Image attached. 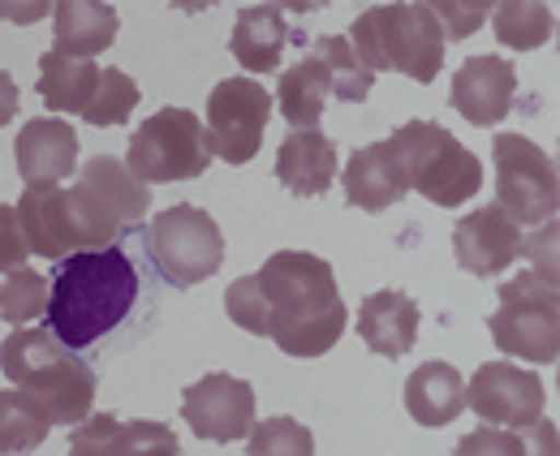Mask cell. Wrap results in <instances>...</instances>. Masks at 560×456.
Segmentation results:
<instances>
[{
    "mask_svg": "<svg viewBox=\"0 0 560 456\" xmlns=\"http://www.w3.org/2000/svg\"><path fill=\"white\" fill-rule=\"evenodd\" d=\"M224 315L250 336H268V302H264L255 276H242L224 289Z\"/></svg>",
    "mask_w": 560,
    "mask_h": 456,
    "instance_id": "obj_33",
    "label": "cell"
},
{
    "mask_svg": "<svg viewBox=\"0 0 560 456\" xmlns=\"http://www.w3.org/2000/svg\"><path fill=\"white\" fill-rule=\"evenodd\" d=\"M182 418L203 444H237L255 426V388L237 375L211 371L182 391Z\"/></svg>",
    "mask_w": 560,
    "mask_h": 456,
    "instance_id": "obj_12",
    "label": "cell"
},
{
    "mask_svg": "<svg viewBox=\"0 0 560 456\" xmlns=\"http://www.w3.org/2000/svg\"><path fill=\"white\" fill-rule=\"evenodd\" d=\"M453 456H526L517 431H500V426H479L470 435L457 440Z\"/></svg>",
    "mask_w": 560,
    "mask_h": 456,
    "instance_id": "obj_37",
    "label": "cell"
},
{
    "mask_svg": "<svg viewBox=\"0 0 560 456\" xmlns=\"http://www.w3.org/2000/svg\"><path fill=\"white\" fill-rule=\"evenodd\" d=\"M422 311L419 302L401 289H380L358 306V340L375 353V358H406L419 344Z\"/></svg>",
    "mask_w": 560,
    "mask_h": 456,
    "instance_id": "obj_17",
    "label": "cell"
},
{
    "mask_svg": "<svg viewBox=\"0 0 560 456\" xmlns=\"http://www.w3.org/2000/svg\"><path fill=\"white\" fill-rule=\"evenodd\" d=\"M491 31L504 48L513 52H535L552 39L557 31V9L552 4H539V0H504V4H491Z\"/></svg>",
    "mask_w": 560,
    "mask_h": 456,
    "instance_id": "obj_27",
    "label": "cell"
},
{
    "mask_svg": "<svg viewBox=\"0 0 560 456\" xmlns=\"http://www.w3.org/2000/svg\"><path fill=\"white\" fill-rule=\"evenodd\" d=\"M121 17L104 0H61L52 4V52L73 57V61H95L117 44Z\"/></svg>",
    "mask_w": 560,
    "mask_h": 456,
    "instance_id": "obj_20",
    "label": "cell"
},
{
    "mask_svg": "<svg viewBox=\"0 0 560 456\" xmlns=\"http://www.w3.org/2000/svg\"><path fill=\"white\" fill-rule=\"evenodd\" d=\"M95 78H100L95 61H73V57H61V52H44L35 91L52 113H78L82 117V108H86V100L95 91Z\"/></svg>",
    "mask_w": 560,
    "mask_h": 456,
    "instance_id": "obj_26",
    "label": "cell"
},
{
    "mask_svg": "<svg viewBox=\"0 0 560 456\" xmlns=\"http://www.w3.org/2000/svg\"><path fill=\"white\" fill-rule=\"evenodd\" d=\"M13 211H18V224H22V237H26L31 255L61 262L86 250L66 186H26L22 198L13 202Z\"/></svg>",
    "mask_w": 560,
    "mask_h": 456,
    "instance_id": "obj_13",
    "label": "cell"
},
{
    "mask_svg": "<svg viewBox=\"0 0 560 456\" xmlns=\"http://www.w3.org/2000/svg\"><path fill=\"white\" fill-rule=\"evenodd\" d=\"M0 17L26 26V22H39V17H52V4H0Z\"/></svg>",
    "mask_w": 560,
    "mask_h": 456,
    "instance_id": "obj_41",
    "label": "cell"
},
{
    "mask_svg": "<svg viewBox=\"0 0 560 456\" xmlns=\"http://www.w3.org/2000/svg\"><path fill=\"white\" fill-rule=\"evenodd\" d=\"M147 259L155 262V271L173 284V289H195L211 280L224 262V233L215 224V215L195 207V202H177L164 207L151 224H147Z\"/></svg>",
    "mask_w": 560,
    "mask_h": 456,
    "instance_id": "obj_7",
    "label": "cell"
},
{
    "mask_svg": "<svg viewBox=\"0 0 560 456\" xmlns=\"http://www.w3.org/2000/svg\"><path fill=\"white\" fill-rule=\"evenodd\" d=\"M517 250H522V229L495 207H475L470 215H462L453 224V259L462 271L470 276H500L517 262Z\"/></svg>",
    "mask_w": 560,
    "mask_h": 456,
    "instance_id": "obj_15",
    "label": "cell"
},
{
    "mask_svg": "<svg viewBox=\"0 0 560 456\" xmlns=\"http://www.w3.org/2000/svg\"><path fill=\"white\" fill-rule=\"evenodd\" d=\"M48 311V280L31 267L9 271L0 284V319L9 327H31Z\"/></svg>",
    "mask_w": 560,
    "mask_h": 456,
    "instance_id": "obj_31",
    "label": "cell"
},
{
    "mask_svg": "<svg viewBox=\"0 0 560 456\" xmlns=\"http://www.w3.org/2000/svg\"><path fill=\"white\" fill-rule=\"evenodd\" d=\"M315 69H319V78H324V86H328V100H341V104H362L366 95H371V86H375V73H366L362 61L353 57L350 39L346 35H319L315 44H311V52H306Z\"/></svg>",
    "mask_w": 560,
    "mask_h": 456,
    "instance_id": "obj_24",
    "label": "cell"
},
{
    "mask_svg": "<svg viewBox=\"0 0 560 456\" xmlns=\"http://www.w3.org/2000/svg\"><path fill=\"white\" fill-rule=\"evenodd\" d=\"M22 186H61L78 173V133L61 117H31L13 142Z\"/></svg>",
    "mask_w": 560,
    "mask_h": 456,
    "instance_id": "obj_16",
    "label": "cell"
},
{
    "mask_svg": "<svg viewBox=\"0 0 560 456\" xmlns=\"http://www.w3.org/2000/svg\"><path fill=\"white\" fill-rule=\"evenodd\" d=\"M117 456H182V444L168 422L130 418L117 426Z\"/></svg>",
    "mask_w": 560,
    "mask_h": 456,
    "instance_id": "obj_32",
    "label": "cell"
},
{
    "mask_svg": "<svg viewBox=\"0 0 560 456\" xmlns=\"http://www.w3.org/2000/svg\"><path fill=\"white\" fill-rule=\"evenodd\" d=\"M350 48L366 73H406L415 82H435L444 69V31L431 4H371L350 26Z\"/></svg>",
    "mask_w": 560,
    "mask_h": 456,
    "instance_id": "obj_4",
    "label": "cell"
},
{
    "mask_svg": "<svg viewBox=\"0 0 560 456\" xmlns=\"http://www.w3.org/2000/svg\"><path fill=\"white\" fill-rule=\"evenodd\" d=\"M388 147L397 151L410 190L435 207H462L483 190V164L479 155L435 121H406L388 133Z\"/></svg>",
    "mask_w": 560,
    "mask_h": 456,
    "instance_id": "obj_5",
    "label": "cell"
},
{
    "mask_svg": "<svg viewBox=\"0 0 560 456\" xmlns=\"http://www.w3.org/2000/svg\"><path fill=\"white\" fill-rule=\"evenodd\" d=\"M48 435V418L22 391L0 388V456H31Z\"/></svg>",
    "mask_w": 560,
    "mask_h": 456,
    "instance_id": "obj_28",
    "label": "cell"
},
{
    "mask_svg": "<svg viewBox=\"0 0 560 456\" xmlns=\"http://www.w3.org/2000/svg\"><path fill=\"white\" fill-rule=\"evenodd\" d=\"M341 164L324 130H293L277 151V182L293 198H319L332 190Z\"/></svg>",
    "mask_w": 560,
    "mask_h": 456,
    "instance_id": "obj_19",
    "label": "cell"
},
{
    "mask_svg": "<svg viewBox=\"0 0 560 456\" xmlns=\"http://www.w3.org/2000/svg\"><path fill=\"white\" fill-rule=\"evenodd\" d=\"M211 164L203 121L190 108H160L130 133L126 147V168L142 186H173V182H195Z\"/></svg>",
    "mask_w": 560,
    "mask_h": 456,
    "instance_id": "obj_8",
    "label": "cell"
},
{
    "mask_svg": "<svg viewBox=\"0 0 560 456\" xmlns=\"http://www.w3.org/2000/svg\"><path fill=\"white\" fill-rule=\"evenodd\" d=\"M406 409L419 426H453L466 413V379L453 362H422L406 379Z\"/></svg>",
    "mask_w": 560,
    "mask_h": 456,
    "instance_id": "obj_23",
    "label": "cell"
},
{
    "mask_svg": "<svg viewBox=\"0 0 560 456\" xmlns=\"http://www.w3.org/2000/svg\"><path fill=\"white\" fill-rule=\"evenodd\" d=\"M117 426L113 413H91L70 431V456H117Z\"/></svg>",
    "mask_w": 560,
    "mask_h": 456,
    "instance_id": "obj_35",
    "label": "cell"
},
{
    "mask_svg": "<svg viewBox=\"0 0 560 456\" xmlns=\"http://www.w3.org/2000/svg\"><path fill=\"white\" fill-rule=\"evenodd\" d=\"M0 371L9 388L48 418V426H78L95 409V371L48 327H13L0 340Z\"/></svg>",
    "mask_w": 560,
    "mask_h": 456,
    "instance_id": "obj_3",
    "label": "cell"
},
{
    "mask_svg": "<svg viewBox=\"0 0 560 456\" xmlns=\"http://www.w3.org/2000/svg\"><path fill=\"white\" fill-rule=\"evenodd\" d=\"M522 435V448H526V456H560L557 448V422L544 413L535 426H526V431H517Z\"/></svg>",
    "mask_w": 560,
    "mask_h": 456,
    "instance_id": "obj_39",
    "label": "cell"
},
{
    "mask_svg": "<svg viewBox=\"0 0 560 456\" xmlns=\"http://www.w3.org/2000/svg\"><path fill=\"white\" fill-rule=\"evenodd\" d=\"M513 100H517V66L504 61V57H470L462 61V69L453 73V91H448V104L479 130L500 126L509 113H513Z\"/></svg>",
    "mask_w": 560,
    "mask_h": 456,
    "instance_id": "obj_14",
    "label": "cell"
},
{
    "mask_svg": "<svg viewBox=\"0 0 560 456\" xmlns=\"http://www.w3.org/2000/svg\"><path fill=\"white\" fill-rule=\"evenodd\" d=\"M78 186L91 190V195L113 211V220L121 224V233L126 229H139L142 220H147V211H151V186H142L139 177L126 168V160H117V155H91L78 168Z\"/></svg>",
    "mask_w": 560,
    "mask_h": 456,
    "instance_id": "obj_21",
    "label": "cell"
},
{
    "mask_svg": "<svg viewBox=\"0 0 560 456\" xmlns=\"http://www.w3.org/2000/svg\"><path fill=\"white\" fill-rule=\"evenodd\" d=\"M139 302V271L126 250H82L57 262L48 280V331L66 349H86L108 336Z\"/></svg>",
    "mask_w": 560,
    "mask_h": 456,
    "instance_id": "obj_2",
    "label": "cell"
},
{
    "mask_svg": "<svg viewBox=\"0 0 560 456\" xmlns=\"http://www.w3.org/2000/svg\"><path fill=\"white\" fill-rule=\"evenodd\" d=\"M268 302V340L289 358H324L350 327L332 262L311 250H277L250 271Z\"/></svg>",
    "mask_w": 560,
    "mask_h": 456,
    "instance_id": "obj_1",
    "label": "cell"
},
{
    "mask_svg": "<svg viewBox=\"0 0 560 456\" xmlns=\"http://www.w3.org/2000/svg\"><path fill=\"white\" fill-rule=\"evenodd\" d=\"M272 108H280L289 130H319V117L328 108V86H324V78H319L311 57H302L298 66H289L280 73Z\"/></svg>",
    "mask_w": 560,
    "mask_h": 456,
    "instance_id": "obj_25",
    "label": "cell"
},
{
    "mask_svg": "<svg viewBox=\"0 0 560 456\" xmlns=\"http://www.w3.org/2000/svg\"><path fill=\"white\" fill-rule=\"evenodd\" d=\"M517 259L530 262V271H535L544 284H557V220H548V224H539L530 237H522Z\"/></svg>",
    "mask_w": 560,
    "mask_h": 456,
    "instance_id": "obj_36",
    "label": "cell"
},
{
    "mask_svg": "<svg viewBox=\"0 0 560 456\" xmlns=\"http://www.w3.org/2000/svg\"><path fill=\"white\" fill-rule=\"evenodd\" d=\"M466 409L483 418V426H500V431H526L544 418L548 409V391L544 379L530 366L517 362H483L470 384H466Z\"/></svg>",
    "mask_w": 560,
    "mask_h": 456,
    "instance_id": "obj_11",
    "label": "cell"
},
{
    "mask_svg": "<svg viewBox=\"0 0 560 456\" xmlns=\"http://www.w3.org/2000/svg\"><path fill=\"white\" fill-rule=\"evenodd\" d=\"M18 100H22V95H18L13 73H9V69H0V130H4V126L18 117Z\"/></svg>",
    "mask_w": 560,
    "mask_h": 456,
    "instance_id": "obj_40",
    "label": "cell"
},
{
    "mask_svg": "<svg viewBox=\"0 0 560 456\" xmlns=\"http://www.w3.org/2000/svg\"><path fill=\"white\" fill-rule=\"evenodd\" d=\"M341 186H346L350 207L371 211V215L388 211L393 202H401V198L410 195L406 168H401L397 151L388 147V138L384 142H366V147L353 151L350 160H346V168H341Z\"/></svg>",
    "mask_w": 560,
    "mask_h": 456,
    "instance_id": "obj_18",
    "label": "cell"
},
{
    "mask_svg": "<svg viewBox=\"0 0 560 456\" xmlns=\"http://www.w3.org/2000/svg\"><path fill=\"white\" fill-rule=\"evenodd\" d=\"M31 259L26 250V237H22V224H18V211L13 202H0V271H22Z\"/></svg>",
    "mask_w": 560,
    "mask_h": 456,
    "instance_id": "obj_38",
    "label": "cell"
},
{
    "mask_svg": "<svg viewBox=\"0 0 560 456\" xmlns=\"http://www.w3.org/2000/svg\"><path fill=\"white\" fill-rule=\"evenodd\" d=\"M431 13H435V22H440V31H444V44L448 39H470L475 31H483V22L491 17V4L488 0H435L431 4Z\"/></svg>",
    "mask_w": 560,
    "mask_h": 456,
    "instance_id": "obj_34",
    "label": "cell"
},
{
    "mask_svg": "<svg viewBox=\"0 0 560 456\" xmlns=\"http://www.w3.org/2000/svg\"><path fill=\"white\" fill-rule=\"evenodd\" d=\"M139 100H142L139 82H135L126 69H100L95 91H91V100H86V108H82V121H86V126H100V130L126 126V121L135 117Z\"/></svg>",
    "mask_w": 560,
    "mask_h": 456,
    "instance_id": "obj_29",
    "label": "cell"
},
{
    "mask_svg": "<svg viewBox=\"0 0 560 456\" xmlns=\"http://www.w3.org/2000/svg\"><path fill=\"white\" fill-rule=\"evenodd\" d=\"M284 44H289V26H284L280 4H246L233 22V35H229V52L246 69V78L280 69Z\"/></svg>",
    "mask_w": 560,
    "mask_h": 456,
    "instance_id": "obj_22",
    "label": "cell"
},
{
    "mask_svg": "<svg viewBox=\"0 0 560 456\" xmlns=\"http://www.w3.org/2000/svg\"><path fill=\"white\" fill-rule=\"evenodd\" d=\"M246 456H315V435L306 422L277 413V418H264L250 426Z\"/></svg>",
    "mask_w": 560,
    "mask_h": 456,
    "instance_id": "obj_30",
    "label": "cell"
},
{
    "mask_svg": "<svg viewBox=\"0 0 560 456\" xmlns=\"http://www.w3.org/2000/svg\"><path fill=\"white\" fill-rule=\"evenodd\" d=\"M268 117H272V91L259 78L237 73L215 82L208 95V121H203L211 160L250 164L264 147Z\"/></svg>",
    "mask_w": 560,
    "mask_h": 456,
    "instance_id": "obj_10",
    "label": "cell"
},
{
    "mask_svg": "<svg viewBox=\"0 0 560 456\" xmlns=\"http://www.w3.org/2000/svg\"><path fill=\"white\" fill-rule=\"evenodd\" d=\"M491 160H495V207L522 229H539L557 220L560 207V173L557 160L535 147L522 133H495L491 138Z\"/></svg>",
    "mask_w": 560,
    "mask_h": 456,
    "instance_id": "obj_9",
    "label": "cell"
},
{
    "mask_svg": "<svg viewBox=\"0 0 560 456\" xmlns=\"http://www.w3.org/2000/svg\"><path fill=\"white\" fill-rule=\"evenodd\" d=\"M488 331L500 353L530 366H552L560 358L557 284H544L535 271H513L500 284V306L491 311Z\"/></svg>",
    "mask_w": 560,
    "mask_h": 456,
    "instance_id": "obj_6",
    "label": "cell"
}]
</instances>
